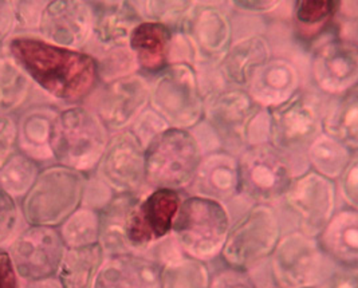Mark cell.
Here are the masks:
<instances>
[{"label": "cell", "instance_id": "cell-1", "mask_svg": "<svg viewBox=\"0 0 358 288\" xmlns=\"http://www.w3.org/2000/svg\"><path fill=\"white\" fill-rule=\"evenodd\" d=\"M8 55L48 96L67 105H80L97 89V58L83 50L59 48L34 35L8 41Z\"/></svg>", "mask_w": 358, "mask_h": 288}, {"label": "cell", "instance_id": "cell-2", "mask_svg": "<svg viewBox=\"0 0 358 288\" xmlns=\"http://www.w3.org/2000/svg\"><path fill=\"white\" fill-rule=\"evenodd\" d=\"M110 133L97 114L83 105L58 110L52 122L50 147L52 160L85 175L96 171Z\"/></svg>", "mask_w": 358, "mask_h": 288}, {"label": "cell", "instance_id": "cell-3", "mask_svg": "<svg viewBox=\"0 0 358 288\" xmlns=\"http://www.w3.org/2000/svg\"><path fill=\"white\" fill-rule=\"evenodd\" d=\"M229 226L226 204L191 194L181 200L171 235L184 257L206 263L220 255Z\"/></svg>", "mask_w": 358, "mask_h": 288}, {"label": "cell", "instance_id": "cell-4", "mask_svg": "<svg viewBox=\"0 0 358 288\" xmlns=\"http://www.w3.org/2000/svg\"><path fill=\"white\" fill-rule=\"evenodd\" d=\"M87 175L55 164L39 172L23 197L22 217L29 225L58 228L82 207Z\"/></svg>", "mask_w": 358, "mask_h": 288}, {"label": "cell", "instance_id": "cell-5", "mask_svg": "<svg viewBox=\"0 0 358 288\" xmlns=\"http://www.w3.org/2000/svg\"><path fill=\"white\" fill-rule=\"evenodd\" d=\"M203 156L192 130L165 129L145 146V184L150 189H188Z\"/></svg>", "mask_w": 358, "mask_h": 288}, {"label": "cell", "instance_id": "cell-6", "mask_svg": "<svg viewBox=\"0 0 358 288\" xmlns=\"http://www.w3.org/2000/svg\"><path fill=\"white\" fill-rule=\"evenodd\" d=\"M149 108L171 128L192 130L204 118V96L195 66L166 64L149 83Z\"/></svg>", "mask_w": 358, "mask_h": 288}, {"label": "cell", "instance_id": "cell-7", "mask_svg": "<svg viewBox=\"0 0 358 288\" xmlns=\"http://www.w3.org/2000/svg\"><path fill=\"white\" fill-rule=\"evenodd\" d=\"M280 236L277 212L271 206L255 204L229 226L220 257L229 268L247 273L271 257Z\"/></svg>", "mask_w": 358, "mask_h": 288}, {"label": "cell", "instance_id": "cell-8", "mask_svg": "<svg viewBox=\"0 0 358 288\" xmlns=\"http://www.w3.org/2000/svg\"><path fill=\"white\" fill-rule=\"evenodd\" d=\"M239 194L255 204L271 206L282 200L293 181V165L275 146H247L238 157Z\"/></svg>", "mask_w": 358, "mask_h": 288}, {"label": "cell", "instance_id": "cell-9", "mask_svg": "<svg viewBox=\"0 0 358 288\" xmlns=\"http://www.w3.org/2000/svg\"><path fill=\"white\" fill-rule=\"evenodd\" d=\"M322 115L320 98L299 89L290 99L270 109V144L289 160L305 154L322 133Z\"/></svg>", "mask_w": 358, "mask_h": 288}, {"label": "cell", "instance_id": "cell-10", "mask_svg": "<svg viewBox=\"0 0 358 288\" xmlns=\"http://www.w3.org/2000/svg\"><path fill=\"white\" fill-rule=\"evenodd\" d=\"M270 257L278 288H313L325 276V255L318 241L298 231L280 236Z\"/></svg>", "mask_w": 358, "mask_h": 288}, {"label": "cell", "instance_id": "cell-11", "mask_svg": "<svg viewBox=\"0 0 358 288\" xmlns=\"http://www.w3.org/2000/svg\"><path fill=\"white\" fill-rule=\"evenodd\" d=\"M283 201L298 225V232L317 239L336 213V182L309 171L294 177Z\"/></svg>", "mask_w": 358, "mask_h": 288}, {"label": "cell", "instance_id": "cell-12", "mask_svg": "<svg viewBox=\"0 0 358 288\" xmlns=\"http://www.w3.org/2000/svg\"><path fill=\"white\" fill-rule=\"evenodd\" d=\"M22 282L55 278L66 247L58 228L29 225L7 245Z\"/></svg>", "mask_w": 358, "mask_h": 288}, {"label": "cell", "instance_id": "cell-13", "mask_svg": "<svg viewBox=\"0 0 358 288\" xmlns=\"http://www.w3.org/2000/svg\"><path fill=\"white\" fill-rule=\"evenodd\" d=\"M113 193H140L145 184V149L129 129L112 133L96 168Z\"/></svg>", "mask_w": 358, "mask_h": 288}, {"label": "cell", "instance_id": "cell-14", "mask_svg": "<svg viewBox=\"0 0 358 288\" xmlns=\"http://www.w3.org/2000/svg\"><path fill=\"white\" fill-rule=\"evenodd\" d=\"M259 105L242 87H223L204 96V121L215 131L220 146L243 150L245 129Z\"/></svg>", "mask_w": 358, "mask_h": 288}, {"label": "cell", "instance_id": "cell-15", "mask_svg": "<svg viewBox=\"0 0 358 288\" xmlns=\"http://www.w3.org/2000/svg\"><path fill=\"white\" fill-rule=\"evenodd\" d=\"M96 13L87 0H50L43 10L39 36L59 48L83 50L92 38Z\"/></svg>", "mask_w": 358, "mask_h": 288}, {"label": "cell", "instance_id": "cell-16", "mask_svg": "<svg viewBox=\"0 0 358 288\" xmlns=\"http://www.w3.org/2000/svg\"><path fill=\"white\" fill-rule=\"evenodd\" d=\"M149 106V83L138 73L105 82L94 101L96 113L109 133L127 130Z\"/></svg>", "mask_w": 358, "mask_h": 288}, {"label": "cell", "instance_id": "cell-17", "mask_svg": "<svg viewBox=\"0 0 358 288\" xmlns=\"http://www.w3.org/2000/svg\"><path fill=\"white\" fill-rule=\"evenodd\" d=\"M180 203L179 192L172 189H152L141 196L128 225V241L134 252L144 254L171 235Z\"/></svg>", "mask_w": 358, "mask_h": 288}, {"label": "cell", "instance_id": "cell-18", "mask_svg": "<svg viewBox=\"0 0 358 288\" xmlns=\"http://www.w3.org/2000/svg\"><path fill=\"white\" fill-rule=\"evenodd\" d=\"M311 75L315 86L329 96H341L357 87V46L342 38L320 43L311 55Z\"/></svg>", "mask_w": 358, "mask_h": 288}, {"label": "cell", "instance_id": "cell-19", "mask_svg": "<svg viewBox=\"0 0 358 288\" xmlns=\"http://www.w3.org/2000/svg\"><path fill=\"white\" fill-rule=\"evenodd\" d=\"M162 263L141 252L105 259L93 288H160Z\"/></svg>", "mask_w": 358, "mask_h": 288}, {"label": "cell", "instance_id": "cell-20", "mask_svg": "<svg viewBox=\"0 0 358 288\" xmlns=\"http://www.w3.org/2000/svg\"><path fill=\"white\" fill-rule=\"evenodd\" d=\"M301 89L296 66L285 58L271 57L252 74L245 90L262 108H275Z\"/></svg>", "mask_w": 358, "mask_h": 288}, {"label": "cell", "instance_id": "cell-21", "mask_svg": "<svg viewBox=\"0 0 358 288\" xmlns=\"http://www.w3.org/2000/svg\"><path fill=\"white\" fill-rule=\"evenodd\" d=\"M196 196L226 204L239 194L238 157L227 150L210 152L203 156L192 185Z\"/></svg>", "mask_w": 358, "mask_h": 288}, {"label": "cell", "instance_id": "cell-22", "mask_svg": "<svg viewBox=\"0 0 358 288\" xmlns=\"http://www.w3.org/2000/svg\"><path fill=\"white\" fill-rule=\"evenodd\" d=\"M140 199V193H114L98 209V243L106 257L134 252L128 241V225Z\"/></svg>", "mask_w": 358, "mask_h": 288}, {"label": "cell", "instance_id": "cell-23", "mask_svg": "<svg viewBox=\"0 0 358 288\" xmlns=\"http://www.w3.org/2000/svg\"><path fill=\"white\" fill-rule=\"evenodd\" d=\"M271 57L267 38L250 35L231 43L226 54L217 61V73L229 87L245 89L252 74Z\"/></svg>", "mask_w": 358, "mask_h": 288}, {"label": "cell", "instance_id": "cell-24", "mask_svg": "<svg viewBox=\"0 0 358 288\" xmlns=\"http://www.w3.org/2000/svg\"><path fill=\"white\" fill-rule=\"evenodd\" d=\"M173 30L160 22L140 20L131 30L128 48L138 70L157 74L169 64V50Z\"/></svg>", "mask_w": 358, "mask_h": 288}, {"label": "cell", "instance_id": "cell-25", "mask_svg": "<svg viewBox=\"0 0 358 288\" xmlns=\"http://www.w3.org/2000/svg\"><path fill=\"white\" fill-rule=\"evenodd\" d=\"M317 241L327 259L342 267H358V210L343 209L330 219Z\"/></svg>", "mask_w": 358, "mask_h": 288}, {"label": "cell", "instance_id": "cell-26", "mask_svg": "<svg viewBox=\"0 0 358 288\" xmlns=\"http://www.w3.org/2000/svg\"><path fill=\"white\" fill-rule=\"evenodd\" d=\"M58 109L50 105H35L20 114L17 122V146L33 160H52L50 147L52 122Z\"/></svg>", "mask_w": 358, "mask_h": 288}, {"label": "cell", "instance_id": "cell-27", "mask_svg": "<svg viewBox=\"0 0 358 288\" xmlns=\"http://www.w3.org/2000/svg\"><path fill=\"white\" fill-rule=\"evenodd\" d=\"M188 35L194 42L197 58L207 62H217L234 42L227 16L215 8L199 13Z\"/></svg>", "mask_w": 358, "mask_h": 288}, {"label": "cell", "instance_id": "cell-28", "mask_svg": "<svg viewBox=\"0 0 358 288\" xmlns=\"http://www.w3.org/2000/svg\"><path fill=\"white\" fill-rule=\"evenodd\" d=\"M105 259L106 255L99 243L81 248H66L55 278L64 288H93Z\"/></svg>", "mask_w": 358, "mask_h": 288}, {"label": "cell", "instance_id": "cell-29", "mask_svg": "<svg viewBox=\"0 0 358 288\" xmlns=\"http://www.w3.org/2000/svg\"><path fill=\"white\" fill-rule=\"evenodd\" d=\"M322 133L336 138L350 150L358 149L357 87L337 96L322 115Z\"/></svg>", "mask_w": 358, "mask_h": 288}, {"label": "cell", "instance_id": "cell-30", "mask_svg": "<svg viewBox=\"0 0 358 288\" xmlns=\"http://www.w3.org/2000/svg\"><path fill=\"white\" fill-rule=\"evenodd\" d=\"M357 152L350 150L346 145L336 138L321 133L310 144L305 157L311 166V171L329 180H337Z\"/></svg>", "mask_w": 358, "mask_h": 288}, {"label": "cell", "instance_id": "cell-31", "mask_svg": "<svg viewBox=\"0 0 358 288\" xmlns=\"http://www.w3.org/2000/svg\"><path fill=\"white\" fill-rule=\"evenodd\" d=\"M33 87V80L10 55L0 57V114L10 115L19 110Z\"/></svg>", "mask_w": 358, "mask_h": 288}, {"label": "cell", "instance_id": "cell-32", "mask_svg": "<svg viewBox=\"0 0 358 288\" xmlns=\"http://www.w3.org/2000/svg\"><path fill=\"white\" fill-rule=\"evenodd\" d=\"M341 0H295L294 22L303 42L315 39L340 11Z\"/></svg>", "mask_w": 358, "mask_h": 288}, {"label": "cell", "instance_id": "cell-33", "mask_svg": "<svg viewBox=\"0 0 358 288\" xmlns=\"http://www.w3.org/2000/svg\"><path fill=\"white\" fill-rule=\"evenodd\" d=\"M140 22L138 17L118 8H109L94 16L93 38L103 51L128 46L129 36L134 26Z\"/></svg>", "mask_w": 358, "mask_h": 288}, {"label": "cell", "instance_id": "cell-34", "mask_svg": "<svg viewBox=\"0 0 358 288\" xmlns=\"http://www.w3.org/2000/svg\"><path fill=\"white\" fill-rule=\"evenodd\" d=\"M207 266L192 257H171L162 263L160 288H210Z\"/></svg>", "mask_w": 358, "mask_h": 288}, {"label": "cell", "instance_id": "cell-35", "mask_svg": "<svg viewBox=\"0 0 358 288\" xmlns=\"http://www.w3.org/2000/svg\"><path fill=\"white\" fill-rule=\"evenodd\" d=\"M39 172L36 161L15 150L0 166V188L15 200L23 199L31 189Z\"/></svg>", "mask_w": 358, "mask_h": 288}, {"label": "cell", "instance_id": "cell-36", "mask_svg": "<svg viewBox=\"0 0 358 288\" xmlns=\"http://www.w3.org/2000/svg\"><path fill=\"white\" fill-rule=\"evenodd\" d=\"M66 248H81L98 243V210L80 207L58 226Z\"/></svg>", "mask_w": 358, "mask_h": 288}, {"label": "cell", "instance_id": "cell-37", "mask_svg": "<svg viewBox=\"0 0 358 288\" xmlns=\"http://www.w3.org/2000/svg\"><path fill=\"white\" fill-rule=\"evenodd\" d=\"M97 62L98 75L102 83L127 77L138 71L136 59L128 46L105 51L102 58H97Z\"/></svg>", "mask_w": 358, "mask_h": 288}, {"label": "cell", "instance_id": "cell-38", "mask_svg": "<svg viewBox=\"0 0 358 288\" xmlns=\"http://www.w3.org/2000/svg\"><path fill=\"white\" fill-rule=\"evenodd\" d=\"M20 217L17 200L0 188V247L7 245L17 235Z\"/></svg>", "mask_w": 358, "mask_h": 288}, {"label": "cell", "instance_id": "cell-39", "mask_svg": "<svg viewBox=\"0 0 358 288\" xmlns=\"http://www.w3.org/2000/svg\"><path fill=\"white\" fill-rule=\"evenodd\" d=\"M171 128L163 118L155 112L153 109L147 108L144 112L141 113L134 122L131 124V133L137 137V140L141 143V145L147 146L156 136H159L165 129Z\"/></svg>", "mask_w": 358, "mask_h": 288}, {"label": "cell", "instance_id": "cell-40", "mask_svg": "<svg viewBox=\"0 0 358 288\" xmlns=\"http://www.w3.org/2000/svg\"><path fill=\"white\" fill-rule=\"evenodd\" d=\"M189 0H148L149 20L160 22L171 27V23L179 20L187 13Z\"/></svg>", "mask_w": 358, "mask_h": 288}, {"label": "cell", "instance_id": "cell-41", "mask_svg": "<svg viewBox=\"0 0 358 288\" xmlns=\"http://www.w3.org/2000/svg\"><path fill=\"white\" fill-rule=\"evenodd\" d=\"M17 16V29L24 31L38 30L43 10L50 0H13Z\"/></svg>", "mask_w": 358, "mask_h": 288}, {"label": "cell", "instance_id": "cell-42", "mask_svg": "<svg viewBox=\"0 0 358 288\" xmlns=\"http://www.w3.org/2000/svg\"><path fill=\"white\" fill-rule=\"evenodd\" d=\"M270 143V109L259 108L245 129V146Z\"/></svg>", "mask_w": 358, "mask_h": 288}, {"label": "cell", "instance_id": "cell-43", "mask_svg": "<svg viewBox=\"0 0 358 288\" xmlns=\"http://www.w3.org/2000/svg\"><path fill=\"white\" fill-rule=\"evenodd\" d=\"M340 181V192L348 204V207L352 209H358V157L357 154L353 156V159L348 164L341 176L337 178Z\"/></svg>", "mask_w": 358, "mask_h": 288}, {"label": "cell", "instance_id": "cell-44", "mask_svg": "<svg viewBox=\"0 0 358 288\" xmlns=\"http://www.w3.org/2000/svg\"><path fill=\"white\" fill-rule=\"evenodd\" d=\"M17 136V121L11 115L0 114V166L15 152Z\"/></svg>", "mask_w": 358, "mask_h": 288}, {"label": "cell", "instance_id": "cell-45", "mask_svg": "<svg viewBox=\"0 0 358 288\" xmlns=\"http://www.w3.org/2000/svg\"><path fill=\"white\" fill-rule=\"evenodd\" d=\"M317 288H358L357 267L338 266L331 273H325Z\"/></svg>", "mask_w": 358, "mask_h": 288}, {"label": "cell", "instance_id": "cell-46", "mask_svg": "<svg viewBox=\"0 0 358 288\" xmlns=\"http://www.w3.org/2000/svg\"><path fill=\"white\" fill-rule=\"evenodd\" d=\"M210 288H257L245 271L229 268L217 273L210 283Z\"/></svg>", "mask_w": 358, "mask_h": 288}, {"label": "cell", "instance_id": "cell-47", "mask_svg": "<svg viewBox=\"0 0 358 288\" xmlns=\"http://www.w3.org/2000/svg\"><path fill=\"white\" fill-rule=\"evenodd\" d=\"M20 283L7 248L0 247V288H20Z\"/></svg>", "mask_w": 358, "mask_h": 288}, {"label": "cell", "instance_id": "cell-48", "mask_svg": "<svg viewBox=\"0 0 358 288\" xmlns=\"http://www.w3.org/2000/svg\"><path fill=\"white\" fill-rule=\"evenodd\" d=\"M17 29V16L13 0H0V45Z\"/></svg>", "mask_w": 358, "mask_h": 288}, {"label": "cell", "instance_id": "cell-49", "mask_svg": "<svg viewBox=\"0 0 358 288\" xmlns=\"http://www.w3.org/2000/svg\"><path fill=\"white\" fill-rule=\"evenodd\" d=\"M234 6L250 14H266L275 10L282 0H232Z\"/></svg>", "mask_w": 358, "mask_h": 288}, {"label": "cell", "instance_id": "cell-50", "mask_svg": "<svg viewBox=\"0 0 358 288\" xmlns=\"http://www.w3.org/2000/svg\"><path fill=\"white\" fill-rule=\"evenodd\" d=\"M20 288H64L57 278L30 280L20 283Z\"/></svg>", "mask_w": 358, "mask_h": 288}]
</instances>
